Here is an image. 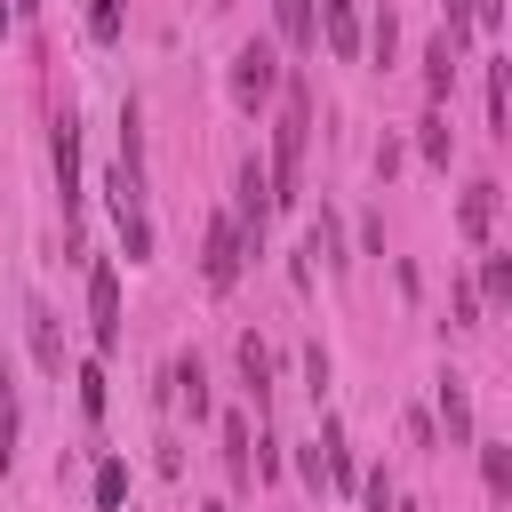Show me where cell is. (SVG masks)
Returning <instances> with one entry per match:
<instances>
[{
  "mask_svg": "<svg viewBox=\"0 0 512 512\" xmlns=\"http://www.w3.org/2000/svg\"><path fill=\"white\" fill-rule=\"evenodd\" d=\"M224 464H232V480H240V488L256 480V472H248V424H240V416H224Z\"/></svg>",
  "mask_w": 512,
  "mask_h": 512,
  "instance_id": "17",
  "label": "cell"
},
{
  "mask_svg": "<svg viewBox=\"0 0 512 512\" xmlns=\"http://www.w3.org/2000/svg\"><path fill=\"white\" fill-rule=\"evenodd\" d=\"M328 56H344V64L360 56V8L352 0H328Z\"/></svg>",
  "mask_w": 512,
  "mask_h": 512,
  "instance_id": "12",
  "label": "cell"
},
{
  "mask_svg": "<svg viewBox=\"0 0 512 512\" xmlns=\"http://www.w3.org/2000/svg\"><path fill=\"white\" fill-rule=\"evenodd\" d=\"M464 16H480V24H488V32H496V24H504V0H472V8H464Z\"/></svg>",
  "mask_w": 512,
  "mask_h": 512,
  "instance_id": "27",
  "label": "cell"
},
{
  "mask_svg": "<svg viewBox=\"0 0 512 512\" xmlns=\"http://www.w3.org/2000/svg\"><path fill=\"white\" fill-rule=\"evenodd\" d=\"M240 224L232 216H208V256H200V272H208V288H232L240 280Z\"/></svg>",
  "mask_w": 512,
  "mask_h": 512,
  "instance_id": "4",
  "label": "cell"
},
{
  "mask_svg": "<svg viewBox=\"0 0 512 512\" xmlns=\"http://www.w3.org/2000/svg\"><path fill=\"white\" fill-rule=\"evenodd\" d=\"M24 320H32V352H40V368H48V376H64V336H56V312H48V304H24Z\"/></svg>",
  "mask_w": 512,
  "mask_h": 512,
  "instance_id": "8",
  "label": "cell"
},
{
  "mask_svg": "<svg viewBox=\"0 0 512 512\" xmlns=\"http://www.w3.org/2000/svg\"><path fill=\"white\" fill-rule=\"evenodd\" d=\"M352 496H360V504H368V512H392V480H384V472H368V480H360V488H352Z\"/></svg>",
  "mask_w": 512,
  "mask_h": 512,
  "instance_id": "26",
  "label": "cell"
},
{
  "mask_svg": "<svg viewBox=\"0 0 512 512\" xmlns=\"http://www.w3.org/2000/svg\"><path fill=\"white\" fill-rule=\"evenodd\" d=\"M480 480H488V496L504 504V496H512V448H496V440H488V448H480Z\"/></svg>",
  "mask_w": 512,
  "mask_h": 512,
  "instance_id": "16",
  "label": "cell"
},
{
  "mask_svg": "<svg viewBox=\"0 0 512 512\" xmlns=\"http://www.w3.org/2000/svg\"><path fill=\"white\" fill-rule=\"evenodd\" d=\"M272 88H280V56H272V40H240V56H232V96L256 112Z\"/></svg>",
  "mask_w": 512,
  "mask_h": 512,
  "instance_id": "2",
  "label": "cell"
},
{
  "mask_svg": "<svg viewBox=\"0 0 512 512\" xmlns=\"http://www.w3.org/2000/svg\"><path fill=\"white\" fill-rule=\"evenodd\" d=\"M448 304H456V328H472V320H480V288H472V280H456V288H448Z\"/></svg>",
  "mask_w": 512,
  "mask_h": 512,
  "instance_id": "25",
  "label": "cell"
},
{
  "mask_svg": "<svg viewBox=\"0 0 512 512\" xmlns=\"http://www.w3.org/2000/svg\"><path fill=\"white\" fill-rule=\"evenodd\" d=\"M488 128L504 136V56H488Z\"/></svg>",
  "mask_w": 512,
  "mask_h": 512,
  "instance_id": "22",
  "label": "cell"
},
{
  "mask_svg": "<svg viewBox=\"0 0 512 512\" xmlns=\"http://www.w3.org/2000/svg\"><path fill=\"white\" fill-rule=\"evenodd\" d=\"M440 424H448V440H472V392H464L456 368L440 376Z\"/></svg>",
  "mask_w": 512,
  "mask_h": 512,
  "instance_id": "10",
  "label": "cell"
},
{
  "mask_svg": "<svg viewBox=\"0 0 512 512\" xmlns=\"http://www.w3.org/2000/svg\"><path fill=\"white\" fill-rule=\"evenodd\" d=\"M304 128H312V96H304V88H288V104H280V136H272V168H264V184H272V208H288V200H296Z\"/></svg>",
  "mask_w": 512,
  "mask_h": 512,
  "instance_id": "1",
  "label": "cell"
},
{
  "mask_svg": "<svg viewBox=\"0 0 512 512\" xmlns=\"http://www.w3.org/2000/svg\"><path fill=\"white\" fill-rule=\"evenodd\" d=\"M168 384H176V400H184L192 416H208V368H200V352H176V368H168Z\"/></svg>",
  "mask_w": 512,
  "mask_h": 512,
  "instance_id": "9",
  "label": "cell"
},
{
  "mask_svg": "<svg viewBox=\"0 0 512 512\" xmlns=\"http://www.w3.org/2000/svg\"><path fill=\"white\" fill-rule=\"evenodd\" d=\"M16 432H24V408H16V368L0 352V472L16 464Z\"/></svg>",
  "mask_w": 512,
  "mask_h": 512,
  "instance_id": "7",
  "label": "cell"
},
{
  "mask_svg": "<svg viewBox=\"0 0 512 512\" xmlns=\"http://www.w3.org/2000/svg\"><path fill=\"white\" fill-rule=\"evenodd\" d=\"M80 408H88V416H104V360H88V368H80Z\"/></svg>",
  "mask_w": 512,
  "mask_h": 512,
  "instance_id": "23",
  "label": "cell"
},
{
  "mask_svg": "<svg viewBox=\"0 0 512 512\" xmlns=\"http://www.w3.org/2000/svg\"><path fill=\"white\" fill-rule=\"evenodd\" d=\"M480 296H488V304L512 296V256H488V264H480Z\"/></svg>",
  "mask_w": 512,
  "mask_h": 512,
  "instance_id": "20",
  "label": "cell"
},
{
  "mask_svg": "<svg viewBox=\"0 0 512 512\" xmlns=\"http://www.w3.org/2000/svg\"><path fill=\"white\" fill-rule=\"evenodd\" d=\"M88 320H96V352H120V272L104 256L88 264Z\"/></svg>",
  "mask_w": 512,
  "mask_h": 512,
  "instance_id": "3",
  "label": "cell"
},
{
  "mask_svg": "<svg viewBox=\"0 0 512 512\" xmlns=\"http://www.w3.org/2000/svg\"><path fill=\"white\" fill-rule=\"evenodd\" d=\"M448 80H456V40H432V48H424V88H432V104L448 96Z\"/></svg>",
  "mask_w": 512,
  "mask_h": 512,
  "instance_id": "15",
  "label": "cell"
},
{
  "mask_svg": "<svg viewBox=\"0 0 512 512\" xmlns=\"http://www.w3.org/2000/svg\"><path fill=\"white\" fill-rule=\"evenodd\" d=\"M392 48H400V16H392V8H376V24H368V56H376V64H392Z\"/></svg>",
  "mask_w": 512,
  "mask_h": 512,
  "instance_id": "18",
  "label": "cell"
},
{
  "mask_svg": "<svg viewBox=\"0 0 512 512\" xmlns=\"http://www.w3.org/2000/svg\"><path fill=\"white\" fill-rule=\"evenodd\" d=\"M280 8V40L288 48H320V16H312V0H272Z\"/></svg>",
  "mask_w": 512,
  "mask_h": 512,
  "instance_id": "13",
  "label": "cell"
},
{
  "mask_svg": "<svg viewBox=\"0 0 512 512\" xmlns=\"http://www.w3.org/2000/svg\"><path fill=\"white\" fill-rule=\"evenodd\" d=\"M216 8H224V0H216Z\"/></svg>",
  "mask_w": 512,
  "mask_h": 512,
  "instance_id": "29",
  "label": "cell"
},
{
  "mask_svg": "<svg viewBox=\"0 0 512 512\" xmlns=\"http://www.w3.org/2000/svg\"><path fill=\"white\" fill-rule=\"evenodd\" d=\"M240 376H248V392H256V408L272 400V352H264V336H240Z\"/></svg>",
  "mask_w": 512,
  "mask_h": 512,
  "instance_id": "14",
  "label": "cell"
},
{
  "mask_svg": "<svg viewBox=\"0 0 512 512\" xmlns=\"http://www.w3.org/2000/svg\"><path fill=\"white\" fill-rule=\"evenodd\" d=\"M320 472H328V488H336V496H352V488H360V480H352V448H344V424H336V416L320 424Z\"/></svg>",
  "mask_w": 512,
  "mask_h": 512,
  "instance_id": "6",
  "label": "cell"
},
{
  "mask_svg": "<svg viewBox=\"0 0 512 512\" xmlns=\"http://www.w3.org/2000/svg\"><path fill=\"white\" fill-rule=\"evenodd\" d=\"M0 32H8V0H0Z\"/></svg>",
  "mask_w": 512,
  "mask_h": 512,
  "instance_id": "28",
  "label": "cell"
},
{
  "mask_svg": "<svg viewBox=\"0 0 512 512\" xmlns=\"http://www.w3.org/2000/svg\"><path fill=\"white\" fill-rule=\"evenodd\" d=\"M120 496H128V464H120V456H104V464H96V504L112 512Z\"/></svg>",
  "mask_w": 512,
  "mask_h": 512,
  "instance_id": "19",
  "label": "cell"
},
{
  "mask_svg": "<svg viewBox=\"0 0 512 512\" xmlns=\"http://www.w3.org/2000/svg\"><path fill=\"white\" fill-rule=\"evenodd\" d=\"M456 224H464V240H488V224H496V184L480 176L472 192H464V208H456Z\"/></svg>",
  "mask_w": 512,
  "mask_h": 512,
  "instance_id": "11",
  "label": "cell"
},
{
  "mask_svg": "<svg viewBox=\"0 0 512 512\" xmlns=\"http://www.w3.org/2000/svg\"><path fill=\"white\" fill-rule=\"evenodd\" d=\"M88 32L112 48V40H120V0H88Z\"/></svg>",
  "mask_w": 512,
  "mask_h": 512,
  "instance_id": "21",
  "label": "cell"
},
{
  "mask_svg": "<svg viewBox=\"0 0 512 512\" xmlns=\"http://www.w3.org/2000/svg\"><path fill=\"white\" fill-rule=\"evenodd\" d=\"M424 160H448V120H440V104L424 112Z\"/></svg>",
  "mask_w": 512,
  "mask_h": 512,
  "instance_id": "24",
  "label": "cell"
},
{
  "mask_svg": "<svg viewBox=\"0 0 512 512\" xmlns=\"http://www.w3.org/2000/svg\"><path fill=\"white\" fill-rule=\"evenodd\" d=\"M56 192H64V224L80 216V120L56 112Z\"/></svg>",
  "mask_w": 512,
  "mask_h": 512,
  "instance_id": "5",
  "label": "cell"
}]
</instances>
